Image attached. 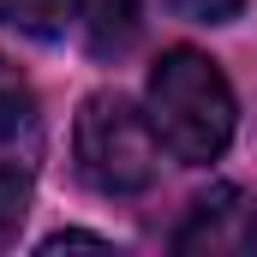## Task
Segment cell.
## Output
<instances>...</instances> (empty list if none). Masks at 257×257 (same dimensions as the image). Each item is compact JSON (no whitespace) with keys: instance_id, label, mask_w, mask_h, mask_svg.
<instances>
[{"instance_id":"277c9868","label":"cell","mask_w":257,"mask_h":257,"mask_svg":"<svg viewBox=\"0 0 257 257\" xmlns=\"http://www.w3.org/2000/svg\"><path fill=\"white\" fill-rule=\"evenodd\" d=\"M138 12L144 0H78V18H84V36L96 54H120L132 36H138Z\"/></svg>"},{"instance_id":"ba28073f","label":"cell","mask_w":257,"mask_h":257,"mask_svg":"<svg viewBox=\"0 0 257 257\" xmlns=\"http://www.w3.org/2000/svg\"><path fill=\"white\" fill-rule=\"evenodd\" d=\"M186 18H203V24H221V18H233L245 0H174Z\"/></svg>"},{"instance_id":"52a82bcc","label":"cell","mask_w":257,"mask_h":257,"mask_svg":"<svg viewBox=\"0 0 257 257\" xmlns=\"http://www.w3.org/2000/svg\"><path fill=\"white\" fill-rule=\"evenodd\" d=\"M24 203H30V174L18 162H0V233L24 221Z\"/></svg>"},{"instance_id":"9c48e42d","label":"cell","mask_w":257,"mask_h":257,"mask_svg":"<svg viewBox=\"0 0 257 257\" xmlns=\"http://www.w3.org/2000/svg\"><path fill=\"white\" fill-rule=\"evenodd\" d=\"M66 245H96V251H108L102 233H54V239H42V251H66Z\"/></svg>"},{"instance_id":"7a4b0ae2","label":"cell","mask_w":257,"mask_h":257,"mask_svg":"<svg viewBox=\"0 0 257 257\" xmlns=\"http://www.w3.org/2000/svg\"><path fill=\"white\" fill-rule=\"evenodd\" d=\"M72 156H78V174L108 197H132L156 180V162H162V138L150 126V114H138L126 96L114 90H96L84 108H78V126H72Z\"/></svg>"},{"instance_id":"5b68a950","label":"cell","mask_w":257,"mask_h":257,"mask_svg":"<svg viewBox=\"0 0 257 257\" xmlns=\"http://www.w3.org/2000/svg\"><path fill=\"white\" fill-rule=\"evenodd\" d=\"M72 12H78V0H0V24H12L24 36H60Z\"/></svg>"},{"instance_id":"8992f818","label":"cell","mask_w":257,"mask_h":257,"mask_svg":"<svg viewBox=\"0 0 257 257\" xmlns=\"http://www.w3.org/2000/svg\"><path fill=\"white\" fill-rule=\"evenodd\" d=\"M30 120H36V96L24 84V72L12 60H0V144L18 138V132H30Z\"/></svg>"},{"instance_id":"3957f363","label":"cell","mask_w":257,"mask_h":257,"mask_svg":"<svg viewBox=\"0 0 257 257\" xmlns=\"http://www.w3.org/2000/svg\"><path fill=\"white\" fill-rule=\"evenodd\" d=\"M180 257H245L257 251V197L239 186H209L174 227Z\"/></svg>"},{"instance_id":"6da1fadb","label":"cell","mask_w":257,"mask_h":257,"mask_svg":"<svg viewBox=\"0 0 257 257\" xmlns=\"http://www.w3.org/2000/svg\"><path fill=\"white\" fill-rule=\"evenodd\" d=\"M144 114L162 138V150L186 168L215 162L233 144V120H239L227 72L197 48H168L150 66V108Z\"/></svg>"}]
</instances>
